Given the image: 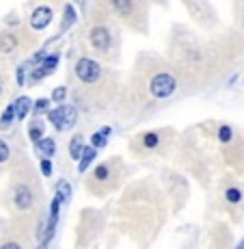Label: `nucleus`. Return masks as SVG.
<instances>
[{
	"mask_svg": "<svg viewBox=\"0 0 244 249\" xmlns=\"http://www.w3.org/2000/svg\"><path fill=\"white\" fill-rule=\"evenodd\" d=\"M178 91V78L171 71H158L149 80V93L156 100H166Z\"/></svg>",
	"mask_w": 244,
	"mask_h": 249,
	"instance_id": "obj_1",
	"label": "nucleus"
},
{
	"mask_svg": "<svg viewBox=\"0 0 244 249\" xmlns=\"http://www.w3.org/2000/svg\"><path fill=\"white\" fill-rule=\"evenodd\" d=\"M74 74H76V78H78L80 83L93 85V83H98L99 76H102V68H99L98 61L89 59V56H80V59L76 61Z\"/></svg>",
	"mask_w": 244,
	"mask_h": 249,
	"instance_id": "obj_2",
	"label": "nucleus"
},
{
	"mask_svg": "<svg viewBox=\"0 0 244 249\" xmlns=\"http://www.w3.org/2000/svg\"><path fill=\"white\" fill-rule=\"evenodd\" d=\"M52 18H54V11H52V7H48V4H39V7L35 9V11L31 13V24L33 31H44L52 24Z\"/></svg>",
	"mask_w": 244,
	"mask_h": 249,
	"instance_id": "obj_3",
	"label": "nucleus"
},
{
	"mask_svg": "<svg viewBox=\"0 0 244 249\" xmlns=\"http://www.w3.org/2000/svg\"><path fill=\"white\" fill-rule=\"evenodd\" d=\"M89 39H91L93 50H98V52H108V50H111L113 37H111V31H108L106 26H95L93 31H91Z\"/></svg>",
	"mask_w": 244,
	"mask_h": 249,
	"instance_id": "obj_4",
	"label": "nucleus"
},
{
	"mask_svg": "<svg viewBox=\"0 0 244 249\" xmlns=\"http://www.w3.org/2000/svg\"><path fill=\"white\" fill-rule=\"evenodd\" d=\"M61 199L54 195V199H52L50 204V217H48V223H46V234H44V241H41V245H48V243L52 241V236H54V230H56V223H59V210H61Z\"/></svg>",
	"mask_w": 244,
	"mask_h": 249,
	"instance_id": "obj_5",
	"label": "nucleus"
},
{
	"mask_svg": "<svg viewBox=\"0 0 244 249\" xmlns=\"http://www.w3.org/2000/svg\"><path fill=\"white\" fill-rule=\"evenodd\" d=\"M13 204L17 210H28L33 206V191L26 184H17L13 189Z\"/></svg>",
	"mask_w": 244,
	"mask_h": 249,
	"instance_id": "obj_6",
	"label": "nucleus"
},
{
	"mask_svg": "<svg viewBox=\"0 0 244 249\" xmlns=\"http://www.w3.org/2000/svg\"><path fill=\"white\" fill-rule=\"evenodd\" d=\"M67 107H54V108H48V122L56 128V130H63V119H65Z\"/></svg>",
	"mask_w": 244,
	"mask_h": 249,
	"instance_id": "obj_7",
	"label": "nucleus"
},
{
	"mask_svg": "<svg viewBox=\"0 0 244 249\" xmlns=\"http://www.w3.org/2000/svg\"><path fill=\"white\" fill-rule=\"evenodd\" d=\"M111 7L119 18H130L134 11V0H111Z\"/></svg>",
	"mask_w": 244,
	"mask_h": 249,
	"instance_id": "obj_8",
	"label": "nucleus"
},
{
	"mask_svg": "<svg viewBox=\"0 0 244 249\" xmlns=\"http://www.w3.org/2000/svg\"><path fill=\"white\" fill-rule=\"evenodd\" d=\"M76 18H78V16H76V9H74V4H65V9H63V20H61V35H63V33L65 31H69V28L71 26H74V24H76Z\"/></svg>",
	"mask_w": 244,
	"mask_h": 249,
	"instance_id": "obj_9",
	"label": "nucleus"
},
{
	"mask_svg": "<svg viewBox=\"0 0 244 249\" xmlns=\"http://www.w3.org/2000/svg\"><path fill=\"white\" fill-rule=\"evenodd\" d=\"M95 152H98V147H93V145H84L82 147V154H80V165H78V171L80 174H84V171L89 169V165L95 160Z\"/></svg>",
	"mask_w": 244,
	"mask_h": 249,
	"instance_id": "obj_10",
	"label": "nucleus"
},
{
	"mask_svg": "<svg viewBox=\"0 0 244 249\" xmlns=\"http://www.w3.org/2000/svg\"><path fill=\"white\" fill-rule=\"evenodd\" d=\"M223 195H225V202L229 206H240L244 202V191L240 186H227Z\"/></svg>",
	"mask_w": 244,
	"mask_h": 249,
	"instance_id": "obj_11",
	"label": "nucleus"
},
{
	"mask_svg": "<svg viewBox=\"0 0 244 249\" xmlns=\"http://www.w3.org/2000/svg\"><path fill=\"white\" fill-rule=\"evenodd\" d=\"M31 108H33V102L26 98V95H22V98H17L16 102H13V111H16V119H22L26 117L28 113H31Z\"/></svg>",
	"mask_w": 244,
	"mask_h": 249,
	"instance_id": "obj_12",
	"label": "nucleus"
},
{
	"mask_svg": "<svg viewBox=\"0 0 244 249\" xmlns=\"http://www.w3.org/2000/svg\"><path fill=\"white\" fill-rule=\"evenodd\" d=\"M17 44H20L17 37L11 35V33H7V35L0 37V52H2V54H11V52L17 48Z\"/></svg>",
	"mask_w": 244,
	"mask_h": 249,
	"instance_id": "obj_13",
	"label": "nucleus"
},
{
	"mask_svg": "<svg viewBox=\"0 0 244 249\" xmlns=\"http://www.w3.org/2000/svg\"><path fill=\"white\" fill-rule=\"evenodd\" d=\"M35 145H37V150H39L44 156H54V154H56V143H54V139L41 137L39 141L35 143Z\"/></svg>",
	"mask_w": 244,
	"mask_h": 249,
	"instance_id": "obj_14",
	"label": "nucleus"
},
{
	"mask_svg": "<svg viewBox=\"0 0 244 249\" xmlns=\"http://www.w3.org/2000/svg\"><path fill=\"white\" fill-rule=\"evenodd\" d=\"M111 128H102V130H98V132H93V135H91V145L93 147H104L106 145V141H108V137H111Z\"/></svg>",
	"mask_w": 244,
	"mask_h": 249,
	"instance_id": "obj_15",
	"label": "nucleus"
},
{
	"mask_svg": "<svg viewBox=\"0 0 244 249\" xmlns=\"http://www.w3.org/2000/svg\"><path fill=\"white\" fill-rule=\"evenodd\" d=\"M82 147H84V137L82 135H76L69 141V156H71V159L78 160L80 154H82Z\"/></svg>",
	"mask_w": 244,
	"mask_h": 249,
	"instance_id": "obj_16",
	"label": "nucleus"
},
{
	"mask_svg": "<svg viewBox=\"0 0 244 249\" xmlns=\"http://www.w3.org/2000/svg\"><path fill=\"white\" fill-rule=\"evenodd\" d=\"M56 65H59V54H46L39 59V68L46 71V76L50 74V71H54Z\"/></svg>",
	"mask_w": 244,
	"mask_h": 249,
	"instance_id": "obj_17",
	"label": "nucleus"
},
{
	"mask_svg": "<svg viewBox=\"0 0 244 249\" xmlns=\"http://www.w3.org/2000/svg\"><path fill=\"white\" fill-rule=\"evenodd\" d=\"M54 195L61 199V202H67V199L71 197V184H69L67 180H59V182H56Z\"/></svg>",
	"mask_w": 244,
	"mask_h": 249,
	"instance_id": "obj_18",
	"label": "nucleus"
},
{
	"mask_svg": "<svg viewBox=\"0 0 244 249\" xmlns=\"http://www.w3.org/2000/svg\"><path fill=\"white\" fill-rule=\"evenodd\" d=\"M28 137H31L33 143H37L41 137H44V124H41L39 119H35V122L31 124V128H28Z\"/></svg>",
	"mask_w": 244,
	"mask_h": 249,
	"instance_id": "obj_19",
	"label": "nucleus"
},
{
	"mask_svg": "<svg viewBox=\"0 0 244 249\" xmlns=\"http://www.w3.org/2000/svg\"><path fill=\"white\" fill-rule=\"evenodd\" d=\"M13 119H16V111H13V104H9V107L4 108L2 117H0V130H4V128L11 126Z\"/></svg>",
	"mask_w": 244,
	"mask_h": 249,
	"instance_id": "obj_20",
	"label": "nucleus"
},
{
	"mask_svg": "<svg viewBox=\"0 0 244 249\" xmlns=\"http://www.w3.org/2000/svg\"><path fill=\"white\" fill-rule=\"evenodd\" d=\"M218 141H221L223 145H229V143L233 141V128L231 126H221L218 128Z\"/></svg>",
	"mask_w": 244,
	"mask_h": 249,
	"instance_id": "obj_21",
	"label": "nucleus"
},
{
	"mask_svg": "<svg viewBox=\"0 0 244 249\" xmlns=\"http://www.w3.org/2000/svg\"><path fill=\"white\" fill-rule=\"evenodd\" d=\"M108 178H111V167H108V165H99V167H95V171H93V180H98V182H106Z\"/></svg>",
	"mask_w": 244,
	"mask_h": 249,
	"instance_id": "obj_22",
	"label": "nucleus"
},
{
	"mask_svg": "<svg viewBox=\"0 0 244 249\" xmlns=\"http://www.w3.org/2000/svg\"><path fill=\"white\" fill-rule=\"evenodd\" d=\"M76 119H78V111H76L74 107H67V113H65V119H63V130L74 126Z\"/></svg>",
	"mask_w": 244,
	"mask_h": 249,
	"instance_id": "obj_23",
	"label": "nucleus"
},
{
	"mask_svg": "<svg viewBox=\"0 0 244 249\" xmlns=\"http://www.w3.org/2000/svg\"><path fill=\"white\" fill-rule=\"evenodd\" d=\"M158 143H160V137H158V132H147V135L143 137V145H145L147 150H154Z\"/></svg>",
	"mask_w": 244,
	"mask_h": 249,
	"instance_id": "obj_24",
	"label": "nucleus"
},
{
	"mask_svg": "<svg viewBox=\"0 0 244 249\" xmlns=\"http://www.w3.org/2000/svg\"><path fill=\"white\" fill-rule=\"evenodd\" d=\"M9 156H11V147H9L7 141H2V139H0V165H2V162H7Z\"/></svg>",
	"mask_w": 244,
	"mask_h": 249,
	"instance_id": "obj_25",
	"label": "nucleus"
},
{
	"mask_svg": "<svg viewBox=\"0 0 244 249\" xmlns=\"http://www.w3.org/2000/svg\"><path fill=\"white\" fill-rule=\"evenodd\" d=\"M33 108H35V113H37V115H39V113H48V108H50V100L39 98L35 104H33Z\"/></svg>",
	"mask_w": 244,
	"mask_h": 249,
	"instance_id": "obj_26",
	"label": "nucleus"
},
{
	"mask_svg": "<svg viewBox=\"0 0 244 249\" xmlns=\"http://www.w3.org/2000/svg\"><path fill=\"white\" fill-rule=\"evenodd\" d=\"M41 174H44L46 178H50V176H52V160H50V156H44V159H41Z\"/></svg>",
	"mask_w": 244,
	"mask_h": 249,
	"instance_id": "obj_27",
	"label": "nucleus"
},
{
	"mask_svg": "<svg viewBox=\"0 0 244 249\" xmlns=\"http://www.w3.org/2000/svg\"><path fill=\"white\" fill-rule=\"evenodd\" d=\"M65 98H67V87H56L52 91V100H54V102H63Z\"/></svg>",
	"mask_w": 244,
	"mask_h": 249,
	"instance_id": "obj_28",
	"label": "nucleus"
},
{
	"mask_svg": "<svg viewBox=\"0 0 244 249\" xmlns=\"http://www.w3.org/2000/svg\"><path fill=\"white\" fill-rule=\"evenodd\" d=\"M17 85H24V68H20V70H17Z\"/></svg>",
	"mask_w": 244,
	"mask_h": 249,
	"instance_id": "obj_29",
	"label": "nucleus"
},
{
	"mask_svg": "<svg viewBox=\"0 0 244 249\" xmlns=\"http://www.w3.org/2000/svg\"><path fill=\"white\" fill-rule=\"evenodd\" d=\"M2 247H13V249H20L22 245H17V243H4Z\"/></svg>",
	"mask_w": 244,
	"mask_h": 249,
	"instance_id": "obj_30",
	"label": "nucleus"
},
{
	"mask_svg": "<svg viewBox=\"0 0 244 249\" xmlns=\"http://www.w3.org/2000/svg\"><path fill=\"white\" fill-rule=\"evenodd\" d=\"M0 93H2V83H0Z\"/></svg>",
	"mask_w": 244,
	"mask_h": 249,
	"instance_id": "obj_31",
	"label": "nucleus"
},
{
	"mask_svg": "<svg viewBox=\"0 0 244 249\" xmlns=\"http://www.w3.org/2000/svg\"><path fill=\"white\" fill-rule=\"evenodd\" d=\"M78 2H80V4H84V0H78Z\"/></svg>",
	"mask_w": 244,
	"mask_h": 249,
	"instance_id": "obj_32",
	"label": "nucleus"
}]
</instances>
